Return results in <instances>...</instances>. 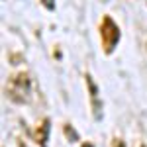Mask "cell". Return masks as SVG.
Returning a JSON list of instances; mask_svg holds the SVG:
<instances>
[{"label":"cell","instance_id":"obj_3","mask_svg":"<svg viewBox=\"0 0 147 147\" xmlns=\"http://www.w3.org/2000/svg\"><path fill=\"white\" fill-rule=\"evenodd\" d=\"M84 80H86V86H88V94H90V106H92V116L96 120L102 118V104H100V96H98V86L96 82L92 80V77L86 73L84 75Z\"/></svg>","mask_w":147,"mask_h":147},{"label":"cell","instance_id":"obj_9","mask_svg":"<svg viewBox=\"0 0 147 147\" xmlns=\"http://www.w3.org/2000/svg\"><path fill=\"white\" fill-rule=\"evenodd\" d=\"M82 147H92V145H90V143H84V145H82Z\"/></svg>","mask_w":147,"mask_h":147},{"label":"cell","instance_id":"obj_1","mask_svg":"<svg viewBox=\"0 0 147 147\" xmlns=\"http://www.w3.org/2000/svg\"><path fill=\"white\" fill-rule=\"evenodd\" d=\"M6 96L16 104H26L32 98V77L28 73H16L6 80Z\"/></svg>","mask_w":147,"mask_h":147},{"label":"cell","instance_id":"obj_6","mask_svg":"<svg viewBox=\"0 0 147 147\" xmlns=\"http://www.w3.org/2000/svg\"><path fill=\"white\" fill-rule=\"evenodd\" d=\"M41 4L45 6L47 10H53L55 8V0H41Z\"/></svg>","mask_w":147,"mask_h":147},{"label":"cell","instance_id":"obj_7","mask_svg":"<svg viewBox=\"0 0 147 147\" xmlns=\"http://www.w3.org/2000/svg\"><path fill=\"white\" fill-rule=\"evenodd\" d=\"M112 147H125V143L120 139V137H114L112 139Z\"/></svg>","mask_w":147,"mask_h":147},{"label":"cell","instance_id":"obj_8","mask_svg":"<svg viewBox=\"0 0 147 147\" xmlns=\"http://www.w3.org/2000/svg\"><path fill=\"white\" fill-rule=\"evenodd\" d=\"M136 147H147V145H145V143H143V145H141V143H139V141H137V143H136Z\"/></svg>","mask_w":147,"mask_h":147},{"label":"cell","instance_id":"obj_5","mask_svg":"<svg viewBox=\"0 0 147 147\" xmlns=\"http://www.w3.org/2000/svg\"><path fill=\"white\" fill-rule=\"evenodd\" d=\"M63 134L69 137V141H79V134L73 129V125H71V124H65V125H63Z\"/></svg>","mask_w":147,"mask_h":147},{"label":"cell","instance_id":"obj_2","mask_svg":"<svg viewBox=\"0 0 147 147\" xmlns=\"http://www.w3.org/2000/svg\"><path fill=\"white\" fill-rule=\"evenodd\" d=\"M98 32H100V39H102L104 53L110 55L114 49H116L118 41H120V28H118V24L114 22L110 16H104V18H102L100 28H98Z\"/></svg>","mask_w":147,"mask_h":147},{"label":"cell","instance_id":"obj_4","mask_svg":"<svg viewBox=\"0 0 147 147\" xmlns=\"http://www.w3.org/2000/svg\"><path fill=\"white\" fill-rule=\"evenodd\" d=\"M49 131H51V122H49V118H43V120H41V124L32 129V137H34V141L39 147H47Z\"/></svg>","mask_w":147,"mask_h":147}]
</instances>
